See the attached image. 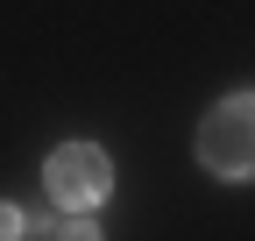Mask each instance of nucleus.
<instances>
[{
	"label": "nucleus",
	"mask_w": 255,
	"mask_h": 241,
	"mask_svg": "<svg viewBox=\"0 0 255 241\" xmlns=\"http://www.w3.org/2000/svg\"><path fill=\"white\" fill-rule=\"evenodd\" d=\"M199 163L213 177H255V93H227L199 120Z\"/></svg>",
	"instance_id": "nucleus-1"
},
{
	"label": "nucleus",
	"mask_w": 255,
	"mask_h": 241,
	"mask_svg": "<svg viewBox=\"0 0 255 241\" xmlns=\"http://www.w3.org/2000/svg\"><path fill=\"white\" fill-rule=\"evenodd\" d=\"M43 185H50V199L64 213H92L114 192V163H107L100 142H57L50 163H43Z\"/></svg>",
	"instance_id": "nucleus-2"
},
{
	"label": "nucleus",
	"mask_w": 255,
	"mask_h": 241,
	"mask_svg": "<svg viewBox=\"0 0 255 241\" xmlns=\"http://www.w3.org/2000/svg\"><path fill=\"white\" fill-rule=\"evenodd\" d=\"M0 234H28V213H14V206H0Z\"/></svg>",
	"instance_id": "nucleus-3"
}]
</instances>
